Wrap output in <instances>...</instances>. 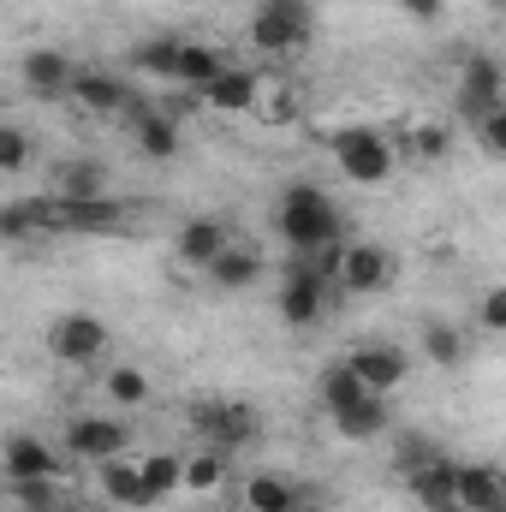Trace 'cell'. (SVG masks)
I'll return each instance as SVG.
<instances>
[{
	"label": "cell",
	"instance_id": "obj_7",
	"mask_svg": "<svg viewBox=\"0 0 506 512\" xmlns=\"http://www.w3.org/2000/svg\"><path fill=\"white\" fill-rule=\"evenodd\" d=\"M501 102H506V66L495 54H471V60L459 66V84H453V114L477 126V120H489Z\"/></svg>",
	"mask_w": 506,
	"mask_h": 512
},
{
	"label": "cell",
	"instance_id": "obj_29",
	"mask_svg": "<svg viewBox=\"0 0 506 512\" xmlns=\"http://www.w3.org/2000/svg\"><path fill=\"white\" fill-rule=\"evenodd\" d=\"M227 477H233V471H227V453H221V447H197V453L185 459V489H191V495H221Z\"/></svg>",
	"mask_w": 506,
	"mask_h": 512
},
{
	"label": "cell",
	"instance_id": "obj_32",
	"mask_svg": "<svg viewBox=\"0 0 506 512\" xmlns=\"http://www.w3.org/2000/svg\"><path fill=\"white\" fill-rule=\"evenodd\" d=\"M102 399H114L120 411H137V405L149 399V376L131 370V364H114V370L102 376Z\"/></svg>",
	"mask_w": 506,
	"mask_h": 512
},
{
	"label": "cell",
	"instance_id": "obj_37",
	"mask_svg": "<svg viewBox=\"0 0 506 512\" xmlns=\"http://www.w3.org/2000/svg\"><path fill=\"white\" fill-rule=\"evenodd\" d=\"M477 322H483L489 334H506V286H489V292L477 298Z\"/></svg>",
	"mask_w": 506,
	"mask_h": 512
},
{
	"label": "cell",
	"instance_id": "obj_15",
	"mask_svg": "<svg viewBox=\"0 0 506 512\" xmlns=\"http://www.w3.org/2000/svg\"><path fill=\"white\" fill-rule=\"evenodd\" d=\"M0 233H6L12 245H24V239H36V233H66V209H60L54 191H48V197H18V203L0 209Z\"/></svg>",
	"mask_w": 506,
	"mask_h": 512
},
{
	"label": "cell",
	"instance_id": "obj_10",
	"mask_svg": "<svg viewBox=\"0 0 506 512\" xmlns=\"http://www.w3.org/2000/svg\"><path fill=\"white\" fill-rule=\"evenodd\" d=\"M227 251H233V233H227V221H215V215H191V221L173 233V256H179L185 268H197V274H209Z\"/></svg>",
	"mask_w": 506,
	"mask_h": 512
},
{
	"label": "cell",
	"instance_id": "obj_13",
	"mask_svg": "<svg viewBox=\"0 0 506 512\" xmlns=\"http://www.w3.org/2000/svg\"><path fill=\"white\" fill-rule=\"evenodd\" d=\"M239 507L245 512H310V489L280 477V471H251L239 483Z\"/></svg>",
	"mask_w": 506,
	"mask_h": 512
},
{
	"label": "cell",
	"instance_id": "obj_17",
	"mask_svg": "<svg viewBox=\"0 0 506 512\" xmlns=\"http://www.w3.org/2000/svg\"><path fill=\"white\" fill-rule=\"evenodd\" d=\"M72 102H78L84 114H96V120H114V114L131 108V90H126V78H114V72H102V66H78Z\"/></svg>",
	"mask_w": 506,
	"mask_h": 512
},
{
	"label": "cell",
	"instance_id": "obj_8",
	"mask_svg": "<svg viewBox=\"0 0 506 512\" xmlns=\"http://www.w3.org/2000/svg\"><path fill=\"white\" fill-rule=\"evenodd\" d=\"M72 459H90V465H108V459H126L131 447V429L120 417H102V411H90V417H72L66 423V441H60Z\"/></svg>",
	"mask_w": 506,
	"mask_h": 512
},
{
	"label": "cell",
	"instance_id": "obj_1",
	"mask_svg": "<svg viewBox=\"0 0 506 512\" xmlns=\"http://www.w3.org/2000/svg\"><path fill=\"white\" fill-rule=\"evenodd\" d=\"M274 233L286 239V251L292 256H316V251L346 245L334 197H328L322 185H310V179H292V185L274 197Z\"/></svg>",
	"mask_w": 506,
	"mask_h": 512
},
{
	"label": "cell",
	"instance_id": "obj_23",
	"mask_svg": "<svg viewBox=\"0 0 506 512\" xmlns=\"http://www.w3.org/2000/svg\"><path fill=\"white\" fill-rule=\"evenodd\" d=\"M328 423H334V435H346V441H381V435H387V399L370 393V399H358V405L334 411Z\"/></svg>",
	"mask_w": 506,
	"mask_h": 512
},
{
	"label": "cell",
	"instance_id": "obj_4",
	"mask_svg": "<svg viewBox=\"0 0 506 512\" xmlns=\"http://www.w3.org/2000/svg\"><path fill=\"white\" fill-rule=\"evenodd\" d=\"M328 155H334V167H340L352 185H387L393 167H399V149H393V137H387L381 126L328 131Z\"/></svg>",
	"mask_w": 506,
	"mask_h": 512
},
{
	"label": "cell",
	"instance_id": "obj_36",
	"mask_svg": "<svg viewBox=\"0 0 506 512\" xmlns=\"http://www.w3.org/2000/svg\"><path fill=\"white\" fill-rule=\"evenodd\" d=\"M256 120H268V126H292V120H298V96H292V90H274V96H262Z\"/></svg>",
	"mask_w": 506,
	"mask_h": 512
},
{
	"label": "cell",
	"instance_id": "obj_42",
	"mask_svg": "<svg viewBox=\"0 0 506 512\" xmlns=\"http://www.w3.org/2000/svg\"><path fill=\"white\" fill-rule=\"evenodd\" d=\"M12 512H24V507H12Z\"/></svg>",
	"mask_w": 506,
	"mask_h": 512
},
{
	"label": "cell",
	"instance_id": "obj_20",
	"mask_svg": "<svg viewBox=\"0 0 506 512\" xmlns=\"http://www.w3.org/2000/svg\"><path fill=\"white\" fill-rule=\"evenodd\" d=\"M459 507L465 512H506V471L501 465H465L459 471Z\"/></svg>",
	"mask_w": 506,
	"mask_h": 512
},
{
	"label": "cell",
	"instance_id": "obj_39",
	"mask_svg": "<svg viewBox=\"0 0 506 512\" xmlns=\"http://www.w3.org/2000/svg\"><path fill=\"white\" fill-rule=\"evenodd\" d=\"M435 453H441L435 441H423V435H405V441H399V471L411 477V471H423V465H429Z\"/></svg>",
	"mask_w": 506,
	"mask_h": 512
},
{
	"label": "cell",
	"instance_id": "obj_11",
	"mask_svg": "<svg viewBox=\"0 0 506 512\" xmlns=\"http://www.w3.org/2000/svg\"><path fill=\"white\" fill-rule=\"evenodd\" d=\"M346 364L358 370V382L370 387V393H393V387H405L411 376V358H405V346H393V340H370V346H352L346 352Z\"/></svg>",
	"mask_w": 506,
	"mask_h": 512
},
{
	"label": "cell",
	"instance_id": "obj_22",
	"mask_svg": "<svg viewBox=\"0 0 506 512\" xmlns=\"http://www.w3.org/2000/svg\"><path fill=\"white\" fill-rule=\"evenodd\" d=\"M60 209H66V233H114L126 221L120 197H60Z\"/></svg>",
	"mask_w": 506,
	"mask_h": 512
},
{
	"label": "cell",
	"instance_id": "obj_28",
	"mask_svg": "<svg viewBox=\"0 0 506 512\" xmlns=\"http://www.w3.org/2000/svg\"><path fill=\"white\" fill-rule=\"evenodd\" d=\"M316 399H322V411L334 417V411H346V405H358V399H370V387L358 382V370L340 358V364H328L322 370V382H316Z\"/></svg>",
	"mask_w": 506,
	"mask_h": 512
},
{
	"label": "cell",
	"instance_id": "obj_2",
	"mask_svg": "<svg viewBox=\"0 0 506 512\" xmlns=\"http://www.w3.org/2000/svg\"><path fill=\"white\" fill-rule=\"evenodd\" d=\"M245 36H251L256 54H268V60H292V54L316 36V6H310V0H256Z\"/></svg>",
	"mask_w": 506,
	"mask_h": 512
},
{
	"label": "cell",
	"instance_id": "obj_18",
	"mask_svg": "<svg viewBox=\"0 0 506 512\" xmlns=\"http://www.w3.org/2000/svg\"><path fill=\"white\" fill-rule=\"evenodd\" d=\"M96 489H102L114 507H126V512H149L155 507V495H149L137 459H108V465H96Z\"/></svg>",
	"mask_w": 506,
	"mask_h": 512
},
{
	"label": "cell",
	"instance_id": "obj_19",
	"mask_svg": "<svg viewBox=\"0 0 506 512\" xmlns=\"http://www.w3.org/2000/svg\"><path fill=\"white\" fill-rule=\"evenodd\" d=\"M36 477H60V453L36 435H12L6 441V483H36Z\"/></svg>",
	"mask_w": 506,
	"mask_h": 512
},
{
	"label": "cell",
	"instance_id": "obj_38",
	"mask_svg": "<svg viewBox=\"0 0 506 512\" xmlns=\"http://www.w3.org/2000/svg\"><path fill=\"white\" fill-rule=\"evenodd\" d=\"M477 143H483L495 161H506V102L489 114V120H477Z\"/></svg>",
	"mask_w": 506,
	"mask_h": 512
},
{
	"label": "cell",
	"instance_id": "obj_26",
	"mask_svg": "<svg viewBox=\"0 0 506 512\" xmlns=\"http://www.w3.org/2000/svg\"><path fill=\"white\" fill-rule=\"evenodd\" d=\"M256 280H262V251L256 245H233V251L209 268V286L215 292H251Z\"/></svg>",
	"mask_w": 506,
	"mask_h": 512
},
{
	"label": "cell",
	"instance_id": "obj_31",
	"mask_svg": "<svg viewBox=\"0 0 506 512\" xmlns=\"http://www.w3.org/2000/svg\"><path fill=\"white\" fill-rule=\"evenodd\" d=\"M179 54H185L179 36H149V42L131 48V66H143L149 78H179Z\"/></svg>",
	"mask_w": 506,
	"mask_h": 512
},
{
	"label": "cell",
	"instance_id": "obj_35",
	"mask_svg": "<svg viewBox=\"0 0 506 512\" xmlns=\"http://www.w3.org/2000/svg\"><path fill=\"white\" fill-rule=\"evenodd\" d=\"M18 167H30V131L24 126H0V173H18Z\"/></svg>",
	"mask_w": 506,
	"mask_h": 512
},
{
	"label": "cell",
	"instance_id": "obj_5",
	"mask_svg": "<svg viewBox=\"0 0 506 512\" xmlns=\"http://www.w3.org/2000/svg\"><path fill=\"white\" fill-rule=\"evenodd\" d=\"M185 423H191V435L203 447H221V453L256 447V435H262V411H256L251 399H191Z\"/></svg>",
	"mask_w": 506,
	"mask_h": 512
},
{
	"label": "cell",
	"instance_id": "obj_12",
	"mask_svg": "<svg viewBox=\"0 0 506 512\" xmlns=\"http://www.w3.org/2000/svg\"><path fill=\"white\" fill-rule=\"evenodd\" d=\"M209 114H227V120H239V114H256L262 108V72L256 66H227L203 96H197Z\"/></svg>",
	"mask_w": 506,
	"mask_h": 512
},
{
	"label": "cell",
	"instance_id": "obj_27",
	"mask_svg": "<svg viewBox=\"0 0 506 512\" xmlns=\"http://www.w3.org/2000/svg\"><path fill=\"white\" fill-rule=\"evenodd\" d=\"M227 66H233V60H227V54H215L209 42H185V54H179V84H185L191 96H203Z\"/></svg>",
	"mask_w": 506,
	"mask_h": 512
},
{
	"label": "cell",
	"instance_id": "obj_30",
	"mask_svg": "<svg viewBox=\"0 0 506 512\" xmlns=\"http://www.w3.org/2000/svg\"><path fill=\"white\" fill-rule=\"evenodd\" d=\"M137 465H143V483H149L155 507H167V501L185 489V459H179V453H143Z\"/></svg>",
	"mask_w": 506,
	"mask_h": 512
},
{
	"label": "cell",
	"instance_id": "obj_14",
	"mask_svg": "<svg viewBox=\"0 0 506 512\" xmlns=\"http://www.w3.org/2000/svg\"><path fill=\"white\" fill-rule=\"evenodd\" d=\"M18 78H24L30 96H42V102H66L72 84H78V66H72L60 48H30L24 66H18Z\"/></svg>",
	"mask_w": 506,
	"mask_h": 512
},
{
	"label": "cell",
	"instance_id": "obj_24",
	"mask_svg": "<svg viewBox=\"0 0 506 512\" xmlns=\"http://www.w3.org/2000/svg\"><path fill=\"white\" fill-rule=\"evenodd\" d=\"M54 197H114V191H108V167L90 161V155L60 161V173H54Z\"/></svg>",
	"mask_w": 506,
	"mask_h": 512
},
{
	"label": "cell",
	"instance_id": "obj_40",
	"mask_svg": "<svg viewBox=\"0 0 506 512\" xmlns=\"http://www.w3.org/2000/svg\"><path fill=\"white\" fill-rule=\"evenodd\" d=\"M399 6H405L411 24H441L447 18V0H399Z\"/></svg>",
	"mask_w": 506,
	"mask_h": 512
},
{
	"label": "cell",
	"instance_id": "obj_16",
	"mask_svg": "<svg viewBox=\"0 0 506 512\" xmlns=\"http://www.w3.org/2000/svg\"><path fill=\"white\" fill-rule=\"evenodd\" d=\"M459 471H465V465H453L447 453H435L423 471L405 477V483H411V501L423 512H465L459 507Z\"/></svg>",
	"mask_w": 506,
	"mask_h": 512
},
{
	"label": "cell",
	"instance_id": "obj_33",
	"mask_svg": "<svg viewBox=\"0 0 506 512\" xmlns=\"http://www.w3.org/2000/svg\"><path fill=\"white\" fill-rule=\"evenodd\" d=\"M6 489H12V507H24V512H60V501H66L60 477H36V483H6Z\"/></svg>",
	"mask_w": 506,
	"mask_h": 512
},
{
	"label": "cell",
	"instance_id": "obj_34",
	"mask_svg": "<svg viewBox=\"0 0 506 512\" xmlns=\"http://www.w3.org/2000/svg\"><path fill=\"white\" fill-rule=\"evenodd\" d=\"M453 131L447 126H411V161H447Z\"/></svg>",
	"mask_w": 506,
	"mask_h": 512
},
{
	"label": "cell",
	"instance_id": "obj_25",
	"mask_svg": "<svg viewBox=\"0 0 506 512\" xmlns=\"http://www.w3.org/2000/svg\"><path fill=\"white\" fill-rule=\"evenodd\" d=\"M417 346H423V358H429L435 370H459L465 352H471V346H465V328H453V322H441V316L417 328Z\"/></svg>",
	"mask_w": 506,
	"mask_h": 512
},
{
	"label": "cell",
	"instance_id": "obj_3",
	"mask_svg": "<svg viewBox=\"0 0 506 512\" xmlns=\"http://www.w3.org/2000/svg\"><path fill=\"white\" fill-rule=\"evenodd\" d=\"M334 292H340V286H334V274H328L316 256H286L280 304H274V310H280V322H286V328H298V334H304V328H316V322L328 316Z\"/></svg>",
	"mask_w": 506,
	"mask_h": 512
},
{
	"label": "cell",
	"instance_id": "obj_6",
	"mask_svg": "<svg viewBox=\"0 0 506 512\" xmlns=\"http://www.w3.org/2000/svg\"><path fill=\"white\" fill-rule=\"evenodd\" d=\"M48 352H54V364H66V370H96V364L108 358V322L90 316V310H66V316L48 328Z\"/></svg>",
	"mask_w": 506,
	"mask_h": 512
},
{
	"label": "cell",
	"instance_id": "obj_41",
	"mask_svg": "<svg viewBox=\"0 0 506 512\" xmlns=\"http://www.w3.org/2000/svg\"><path fill=\"white\" fill-rule=\"evenodd\" d=\"M483 6H489V12H506V0H483Z\"/></svg>",
	"mask_w": 506,
	"mask_h": 512
},
{
	"label": "cell",
	"instance_id": "obj_21",
	"mask_svg": "<svg viewBox=\"0 0 506 512\" xmlns=\"http://www.w3.org/2000/svg\"><path fill=\"white\" fill-rule=\"evenodd\" d=\"M131 143H137L143 161H173V155H179V126H173V114H161V108L131 114Z\"/></svg>",
	"mask_w": 506,
	"mask_h": 512
},
{
	"label": "cell",
	"instance_id": "obj_9",
	"mask_svg": "<svg viewBox=\"0 0 506 512\" xmlns=\"http://www.w3.org/2000/svg\"><path fill=\"white\" fill-rule=\"evenodd\" d=\"M393 274H399V256L387 251V245H376V239H358V245H346V256H340V292H352V298L387 292Z\"/></svg>",
	"mask_w": 506,
	"mask_h": 512
}]
</instances>
